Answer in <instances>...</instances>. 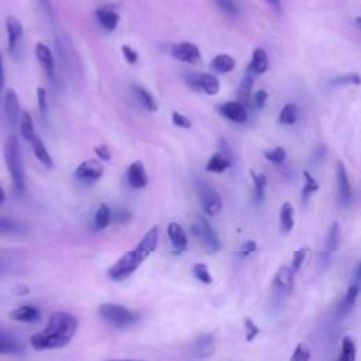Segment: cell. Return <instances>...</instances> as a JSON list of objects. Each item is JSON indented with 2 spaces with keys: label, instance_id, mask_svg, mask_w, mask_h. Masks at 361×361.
Segmentation results:
<instances>
[{
  "label": "cell",
  "instance_id": "6da1fadb",
  "mask_svg": "<svg viewBox=\"0 0 361 361\" xmlns=\"http://www.w3.org/2000/svg\"><path fill=\"white\" fill-rule=\"evenodd\" d=\"M78 330V320L68 312H54L42 331L30 337V345L35 350H54L66 345Z\"/></svg>",
  "mask_w": 361,
  "mask_h": 361
},
{
  "label": "cell",
  "instance_id": "7a4b0ae2",
  "mask_svg": "<svg viewBox=\"0 0 361 361\" xmlns=\"http://www.w3.org/2000/svg\"><path fill=\"white\" fill-rule=\"evenodd\" d=\"M3 155H4V162L8 169L14 189L23 193L25 190V172H24V162H23L17 135L10 134L6 138L4 147H3Z\"/></svg>",
  "mask_w": 361,
  "mask_h": 361
},
{
  "label": "cell",
  "instance_id": "3957f363",
  "mask_svg": "<svg viewBox=\"0 0 361 361\" xmlns=\"http://www.w3.org/2000/svg\"><path fill=\"white\" fill-rule=\"evenodd\" d=\"M97 313L100 319L111 324L117 329H127L133 324H135L140 319V313L130 310L124 306L116 305V303H103L99 306Z\"/></svg>",
  "mask_w": 361,
  "mask_h": 361
},
{
  "label": "cell",
  "instance_id": "277c9868",
  "mask_svg": "<svg viewBox=\"0 0 361 361\" xmlns=\"http://www.w3.org/2000/svg\"><path fill=\"white\" fill-rule=\"evenodd\" d=\"M145 255L140 252L137 248L124 252L109 269H107V276L111 281L120 282L127 279L131 274H134L138 267L145 261Z\"/></svg>",
  "mask_w": 361,
  "mask_h": 361
},
{
  "label": "cell",
  "instance_id": "5b68a950",
  "mask_svg": "<svg viewBox=\"0 0 361 361\" xmlns=\"http://www.w3.org/2000/svg\"><path fill=\"white\" fill-rule=\"evenodd\" d=\"M193 234L196 235L197 240H200V243L206 247V250L209 252H217L221 250V241L217 237L216 231L213 230V227L210 226V223L202 217V216H196L193 224L190 226Z\"/></svg>",
  "mask_w": 361,
  "mask_h": 361
},
{
  "label": "cell",
  "instance_id": "8992f818",
  "mask_svg": "<svg viewBox=\"0 0 361 361\" xmlns=\"http://www.w3.org/2000/svg\"><path fill=\"white\" fill-rule=\"evenodd\" d=\"M185 82L195 90L203 92L209 96H214L220 90V80L213 73H200V72H186Z\"/></svg>",
  "mask_w": 361,
  "mask_h": 361
},
{
  "label": "cell",
  "instance_id": "52a82bcc",
  "mask_svg": "<svg viewBox=\"0 0 361 361\" xmlns=\"http://www.w3.org/2000/svg\"><path fill=\"white\" fill-rule=\"evenodd\" d=\"M196 189L203 210L210 216L217 214L221 210V197L217 190L203 179H196Z\"/></svg>",
  "mask_w": 361,
  "mask_h": 361
},
{
  "label": "cell",
  "instance_id": "ba28073f",
  "mask_svg": "<svg viewBox=\"0 0 361 361\" xmlns=\"http://www.w3.org/2000/svg\"><path fill=\"white\" fill-rule=\"evenodd\" d=\"M336 185L338 202L343 207H350L353 203V189L350 185V179L345 171V166L341 161L336 164Z\"/></svg>",
  "mask_w": 361,
  "mask_h": 361
},
{
  "label": "cell",
  "instance_id": "9c48e42d",
  "mask_svg": "<svg viewBox=\"0 0 361 361\" xmlns=\"http://www.w3.org/2000/svg\"><path fill=\"white\" fill-rule=\"evenodd\" d=\"M104 168L97 159H86L75 169V178L80 182L93 183L103 176Z\"/></svg>",
  "mask_w": 361,
  "mask_h": 361
},
{
  "label": "cell",
  "instance_id": "30bf717a",
  "mask_svg": "<svg viewBox=\"0 0 361 361\" xmlns=\"http://www.w3.org/2000/svg\"><path fill=\"white\" fill-rule=\"evenodd\" d=\"M216 343L212 334H200L195 337L189 344V355L193 358H207L214 354Z\"/></svg>",
  "mask_w": 361,
  "mask_h": 361
},
{
  "label": "cell",
  "instance_id": "8fae6325",
  "mask_svg": "<svg viewBox=\"0 0 361 361\" xmlns=\"http://www.w3.org/2000/svg\"><path fill=\"white\" fill-rule=\"evenodd\" d=\"M6 32H7V49L8 54L16 56L20 45H21V39H23V24L18 18L8 16L6 18Z\"/></svg>",
  "mask_w": 361,
  "mask_h": 361
},
{
  "label": "cell",
  "instance_id": "7c38bea8",
  "mask_svg": "<svg viewBox=\"0 0 361 361\" xmlns=\"http://www.w3.org/2000/svg\"><path fill=\"white\" fill-rule=\"evenodd\" d=\"M169 52L176 61L186 62L190 65H195L200 61V51H199L197 45L193 42H188V41L176 42L171 47Z\"/></svg>",
  "mask_w": 361,
  "mask_h": 361
},
{
  "label": "cell",
  "instance_id": "4fadbf2b",
  "mask_svg": "<svg viewBox=\"0 0 361 361\" xmlns=\"http://www.w3.org/2000/svg\"><path fill=\"white\" fill-rule=\"evenodd\" d=\"M96 20L106 31H114L120 21L118 6L117 4H103L94 11Z\"/></svg>",
  "mask_w": 361,
  "mask_h": 361
},
{
  "label": "cell",
  "instance_id": "5bb4252c",
  "mask_svg": "<svg viewBox=\"0 0 361 361\" xmlns=\"http://www.w3.org/2000/svg\"><path fill=\"white\" fill-rule=\"evenodd\" d=\"M35 56L39 62V65L42 66V69L45 71V73L48 75L49 79L55 78V61H54V55L52 51L49 49L48 45H45L44 42H37L35 44Z\"/></svg>",
  "mask_w": 361,
  "mask_h": 361
},
{
  "label": "cell",
  "instance_id": "9a60e30c",
  "mask_svg": "<svg viewBox=\"0 0 361 361\" xmlns=\"http://www.w3.org/2000/svg\"><path fill=\"white\" fill-rule=\"evenodd\" d=\"M3 106H4V113L11 126H16L20 117V103H18V96L13 89H6L4 97H3Z\"/></svg>",
  "mask_w": 361,
  "mask_h": 361
},
{
  "label": "cell",
  "instance_id": "2e32d148",
  "mask_svg": "<svg viewBox=\"0 0 361 361\" xmlns=\"http://www.w3.org/2000/svg\"><path fill=\"white\" fill-rule=\"evenodd\" d=\"M219 111L234 123H245L248 118V113L244 104L240 102H227L219 107Z\"/></svg>",
  "mask_w": 361,
  "mask_h": 361
},
{
  "label": "cell",
  "instance_id": "e0dca14e",
  "mask_svg": "<svg viewBox=\"0 0 361 361\" xmlns=\"http://www.w3.org/2000/svg\"><path fill=\"white\" fill-rule=\"evenodd\" d=\"M127 182L133 189H142L148 183V176L141 161L133 162L127 169Z\"/></svg>",
  "mask_w": 361,
  "mask_h": 361
},
{
  "label": "cell",
  "instance_id": "ac0fdd59",
  "mask_svg": "<svg viewBox=\"0 0 361 361\" xmlns=\"http://www.w3.org/2000/svg\"><path fill=\"white\" fill-rule=\"evenodd\" d=\"M338 245H340V228H338L337 223H333L329 230V234H327L326 245L322 251V262L324 264V267L327 265L331 254L338 250Z\"/></svg>",
  "mask_w": 361,
  "mask_h": 361
},
{
  "label": "cell",
  "instance_id": "d6986e66",
  "mask_svg": "<svg viewBox=\"0 0 361 361\" xmlns=\"http://www.w3.org/2000/svg\"><path fill=\"white\" fill-rule=\"evenodd\" d=\"M293 272L290 269V267H281L275 275V279H274V285H275V289L279 292V293H289L293 288Z\"/></svg>",
  "mask_w": 361,
  "mask_h": 361
},
{
  "label": "cell",
  "instance_id": "ffe728a7",
  "mask_svg": "<svg viewBox=\"0 0 361 361\" xmlns=\"http://www.w3.org/2000/svg\"><path fill=\"white\" fill-rule=\"evenodd\" d=\"M10 317L13 320L23 322V323H35L41 319V313L32 305H21L10 313Z\"/></svg>",
  "mask_w": 361,
  "mask_h": 361
},
{
  "label": "cell",
  "instance_id": "44dd1931",
  "mask_svg": "<svg viewBox=\"0 0 361 361\" xmlns=\"http://www.w3.org/2000/svg\"><path fill=\"white\" fill-rule=\"evenodd\" d=\"M28 142H30V145H31V149H32L35 158H37L45 168L52 169V168H54V161H52V158H51V155H49V152H48L45 144H44V141L35 134Z\"/></svg>",
  "mask_w": 361,
  "mask_h": 361
},
{
  "label": "cell",
  "instance_id": "7402d4cb",
  "mask_svg": "<svg viewBox=\"0 0 361 361\" xmlns=\"http://www.w3.org/2000/svg\"><path fill=\"white\" fill-rule=\"evenodd\" d=\"M168 237L171 240V244L172 247L176 250V251H185L186 247H188V237H186V233L185 230L175 221L169 223L168 224Z\"/></svg>",
  "mask_w": 361,
  "mask_h": 361
},
{
  "label": "cell",
  "instance_id": "603a6c76",
  "mask_svg": "<svg viewBox=\"0 0 361 361\" xmlns=\"http://www.w3.org/2000/svg\"><path fill=\"white\" fill-rule=\"evenodd\" d=\"M268 56L264 48H255L252 52V58L251 62L247 68V73L250 75H261L264 72L268 71Z\"/></svg>",
  "mask_w": 361,
  "mask_h": 361
},
{
  "label": "cell",
  "instance_id": "cb8c5ba5",
  "mask_svg": "<svg viewBox=\"0 0 361 361\" xmlns=\"http://www.w3.org/2000/svg\"><path fill=\"white\" fill-rule=\"evenodd\" d=\"M157 243H158V226H152L141 238V241L138 243V245L135 247L140 252H142L147 258L149 257V254H152L157 248Z\"/></svg>",
  "mask_w": 361,
  "mask_h": 361
},
{
  "label": "cell",
  "instance_id": "d4e9b609",
  "mask_svg": "<svg viewBox=\"0 0 361 361\" xmlns=\"http://www.w3.org/2000/svg\"><path fill=\"white\" fill-rule=\"evenodd\" d=\"M131 92H133V94L135 96L137 102H138L147 111L154 113V111L158 110V106H157L155 99L152 97V94H151L147 89H144V87L140 86V85H131Z\"/></svg>",
  "mask_w": 361,
  "mask_h": 361
},
{
  "label": "cell",
  "instance_id": "484cf974",
  "mask_svg": "<svg viewBox=\"0 0 361 361\" xmlns=\"http://www.w3.org/2000/svg\"><path fill=\"white\" fill-rule=\"evenodd\" d=\"M234 66H235V61L228 54H219L210 62V68L219 73H228L234 69Z\"/></svg>",
  "mask_w": 361,
  "mask_h": 361
},
{
  "label": "cell",
  "instance_id": "4316f807",
  "mask_svg": "<svg viewBox=\"0 0 361 361\" xmlns=\"http://www.w3.org/2000/svg\"><path fill=\"white\" fill-rule=\"evenodd\" d=\"M230 166H231V162H230L220 151H217V152H214V154L210 155V158H209V161H207L204 169H206L207 172L221 173V172H224L226 169H228Z\"/></svg>",
  "mask_w": 361,
  "mask_h": 361
},
{
  "label": "cell",
  "instance_id": "83f0119b",
  "mask_svg": "<svg viewBox=\"0 0 361 361\" xmlns=\"http://www.w3.org/2000/svg\"><path fill=\"white\" fill-rule=\"evenodd\" d=\"M358 292H360L358 283H354L347 289V292H345V295H344V298L340 303V314L343 317H345L353 310V307L357 302V298H358Z\"/></svg>",
  "mask_w": 361,
  "mask_h": 361
},
{
  "label": "cell",
  "instance_id": "f1b7e54d",
  "mask_svg": "<svg viewBox=\"0 0 361 361\" xmlns=\"http://www.w3.org/2000/svg\"><path fill=\"white\" fill-rule=\"evenodd\" d=\"M295 220H293V207L289 202H285L281 207V213H279V226H281V231L283 234H288L292 228H293Z\"/></svg>",
  "mask_w": 361,
  "mask_h": 361
},
{
  "label": "cell",
  "instance_id": "f546056e",
  "mask_svg": "<svg viewBox=\"0 0 361 361\" xmlns=\"http://www.w3.org/2000/svg\"><path fill=\"white\" fill-rule=\"evenodd\" d=\"M0 350H1V353L16 354V353L23 351V345L14 336L0 331Z\"/></svg>",
  "mask_w": 361,
  "mask_h": 361
},
{
  "label": "cell",
  "instance_id": "4dcf8cb0",
  "mask_svg": "<svg viewBox=\"0 0 361 361\" xmlns=\"http://www.w3.org/2000/svg\"><path fill=\"white\" fill-rule=\"evenodd\" d=\"M18 123H20V133H21L23 138L25 141H30L35 135L34 121H32L31 114L28 111H21L20 117H18Z\"/></svg>",
  "mask_w": 361,
  "mask_h": 361
},
{
  "label": "cell",
  "instance_id": "1f68e13d",
  "mask_svg": "<svg viewBox=\"0 0 361 361\" xmlns=\"http://www.w3.org/2000/svg\"><path fill=\"white\" fill-rule=\"evenodd\" d=\"M298 116H299V110H298V106L295 103H286L281 113H279V123L281 124H285V126H292L296 123L298 120Z\"/></svg>",
  "mask_w": 361,
  "mask_h": 361
},
{
  "label": "cell",
  "instance_id": "d6a6232c",
  "mask_svg": "<svg viewBox=\"0 0 361 361\" xmlns=\"http://www.w3.org/2000/svg\"><path fill=\"white\" fill-rule=\"evenodd\" d=\"M251 178H252V182H254L255 202L262 203L264 195H265V186H267V175L262 173V172L255 173L254 171H251Z\"/></svg>",
  "mask_w": 361,
  "mask_h": 361
},
{
  "label": "cell",
  "instance_id": "836d02e7",
  "mask_svg": "<svg viewBox=\"0 0 361 361\" xmlns=\"http://www.w3.org/2000/svg\"><path fill=\"white\" fill-rule=\"evenodd\" d=\"M111 221V212L106 203H102L94 213V227L97 230H104Z\"/></svg>",
  "mask_w": 361,
  "mask_h": 361
},
{
  "label": "cell",
  "instance_id": "e575fe53",
  "mask_svg": "<svg viewBox=\"0 0 361 361\" xmlns=\"http://www.w3.org/2000/svg\"><path fill=\"white\" fill-rule=\"evenodd\" d=\"M252 86H254V78H252V75L247 73L244 76V79L241 80L240 87H238V102L241 104H248L250 103Z\"/></svg>",
  "mask_w": 361,
  "mask_h": 361
},
{
  "label": "cell",
  "instance_id": "d590c367",
  "mask_svg": "<svg viewBox=\"0 0 361 361\" xmlns=\"http://www.w3.org/2000/svg\"><path fill=\"white\" fill-rule=\"evenodd\" d=\"M303 178H305V185L302 188V202L306 203L309 200V197L319 190L320 185L319 182L312 176V173L309 171H303Z\"/></svg>",
  "mask_w": 361,
  "mask_h": 361
},
{
  "label": "cell",
  "instance_id": "8d00e7d4",
  "mask_svg": "<svg viewBox=\"0 0 361 361\" xmlns=\"http://www.w3.org/2000/svg\"><path fill=\"white\" fill-rule=\"evenodd\" d=\"M340 361H354L355 360V344L351 337L345 336L341 341V353L338 355Z\"/></svg>",
  "mask_w": 361,
  "mask_h": 361
},
{
  "label": "cell",
  "instance_id": "74e56055",
  "mask_svg": "<svg viewBox=\"0 0 361 361\" xmlns=\"http://www.w3.org/2000/svg\"><path fill=\"white\" fill-rule=\"evenodd\" d=\"M345 85H360V75L358 73H344L341 76H336L329 82V86H345Z\"/></svg>",
  "mask_w": 361,
  "mask_h": 361
},
{
  "label": "cell",
  "instance_id": "f35d334b",
  "mask_svg": "<svg viewBox=\"0 0 361 361\" xmlns=\"http://www.w3.org/2000/svg\"><path fill=\"white\" fill-rule=\"evenodd\" d=\"M192 272H193L195 278H196L199 282H202V283L209 285V283L213 282V278H212V275H210V272H209V268H207V265L203 264V262L195 264V265L192 267Z\"/></svg>",
  "mask_w": 361,
  "mask_h": 361
},
{
  "label": "cell",
  "instance_id": "ab89813d",
  "mask_svg": "<svg viewBox=\"0 0 361 361\" xmlns=\"http://www.w3.org/2000/svg\"><path fill=\"white\" fill-rule=\"evenodd\" d=\"M264 157H265L268 161H271V162H274V164H276V165H281V164H283L285 159H286V151H285L283 147H275V148H272V149L264 151Z\"/></svg>",
  "mask_w": 361,
  "mask_h": 361
},
{
  "label": "cell",
  "instance_id": "60d3db41",
  "mask_svg": "<svg viewBox=\"0 0 361 361\" xmlns=\"http://www.w3.org/2000/svg\"><path fill=\"white\" fill-rule=\"evenodd\" d=\"M21 230L23 226L16 220H11L8 217H0V234H14L20 233Z\"/></svg>",
  "mask_w": 361,
  "mask_h": 361
},
{
  "label": "cell",
  "instance_id": "b9f144b4",
  "mask_svg": "<svg viewBox=\"0 0 361 361\" xmlns=\"http://www.w3.org/2000/svg\"><path fill=\"white\" fill-rule=\"evenodd\" d=\"M307 252H309V248H307V247L299 248V250H296V251L293 252V255H292V265H290V269H292L293 274L299 272V269L302 268V265H303V262H305V259H306Z\"/></svg>",
  "mask_w": 361,
  "mask_h": 361
},
{
  "label": "cell",
  "instance_id": "7bdbcfd3",
  "mask_svg": "<svg viewBox=\"0 0 361 361\" xmlns=\"http://www.w3.org/2000/svg\"><path fill=\"white\" fill-rule=\"evenodd\" d=\"M217 7L227 16L230 17H237L240 14V10H238V6L234 0H214Z\"/></svg>",
  "mask_w": 361,
  "mask_h": 361
},
{
  "label": "cell",
  "instance_id": "ee69618b",
  "mask_svg": "<svg viewBox=\"0 0 361 361\" xmlns=\"http://www.w3.org/2000/svg\"><path fill=\"white\" fill-rule=\"evenodd\" d=\"M244 330H245V340L252 341L259 334V327L252 322V319H244Z\"/></svg>",
  "mask_w": 361,
  "mask_h": 361
},
{
  "label": "cell",
  "instance_id": "f6af8a7d",
  "mask_svg": "<svg viewBox=\"0 0 361 361\" xmlns=\"http://www.w3.org/2000/svg\"><path fill=\"white\" fill-rule=\"evenodd\" d=\"M37 100H38V109L42 117H47L48 113V102H47V90L39 86L37 87Z\"/></svg>",
  "mask_w": 361,
  "mask_h": 361
},
{
  "label": "cell",
  "instance_id": "bcb514c9",
  "mask_svg": "<svg viewBox=\"0 0 361 361\" xmlns=\"http://www.w3.org/2000/svg\"><path fill=\"white\" fill-rule=\"evenodd\" d=\"M309 358H310V351H309V348L303 343H299L296 345L293 354L290 355L292 361H307Z\"/></svg>",
  "mask_w": 361,
  "mask_h": 361
},
{
  "label": "cell",
  "instance_id": "7dc6e473",
  "mask_svg": "<svg viewBox=\"0 0 361 361\" xmlns=\"http://www.w3.org/2000/svg\"><path fill=\"white\" fill-rule=\"evenodd\" d=\"M121 52H123L124 59H126L130 65L137 63V61H138V54H137V51L133 49L130 45H123V47H121Z\"/></svg>",
  "mask_w": 361,
  "mask_h": 361
},
{
  "label": "cell",
  "instance_id": "c3c4849f",
  "mask_svg": "<svg viewBox=\"0 0 361 361\" xmlns=\"http://www.w3.org/2000/svg\"><path fill=\"white\" fill-rule=\"evenodd\" d=\"M172 123H173L176 127H180V128H190V126H192L190 120H189L186 116L178 113V111H173V113H172Z\"/></svg>",
  "mask_w": 361,
  "mask_h": 361
},
{
  "label": "cell",
  "instance_id": "681fc988",
  "mask_svg": "<svg viewBox=\"0 0 361 361\" xmlns=\"http://www.w3.org/2000/svg\"><path fill=\"white\" fill-rule=\"evenodd\" d=\"M255 250H257V244H255V241L248 240V241H245V243L240 247V250H238L237 252H238V255H240V257L247 258V257H250Z\"/></svg>",
  "mask_w": 361,
  "mask_h": 361
},
{
  "label": "cell",
  "instance_id": "f907efd6",
  "mask_svg": "<svg viewBox=\"0 0 361 361\" xmlns=\"http://www.w3.org/2000/svg\"><path fill=\"white\" fill-rule=\"evenodd\" d=\"M219 151H220V152L231 162V165H233V162H234V154H233V151H231L228 142H227L224 138H219Z\"/></svg>",
  "mask_w": 361,
  "mask_h": 361
},
{
  "label": "cell",
  "instance_id": "816d5d0a",
  "mask_svg": "<svg viewBox=\"0 0 361 361\" xmlns=\"http://www.w3.org/2000/svg\"><path fill=\"white\" fill-rule=\"evenodd\" d=\"M267 99H268V93H267V90H264V89L257 90V92H255V94H254V104H255V107H257V109H259V110H261V109H264Z\"/></svg>",
  "mask_w": 361,
  "mask_h": 361
},
{
  "label": "cell",
  "instance_id": "f5cc1de1",
  "mask_svg": "<svg viewBox=\"0 0 361 361\" xmlns=\"http://www.w3.org/2000/svg\"><path fill=\"white\" fill-rule=\"evenodd\" d=\"M94 154L97 155V158H100L102 161H110L111 159V152L109 149V147L106 145H99L94 148Z\"/></svg>",
  "mask_w": 361,
  "mask_h": 361
},
{
  "label": "cell",
  "instance_id": "db71d44e",
  "mask_svg": "<svg viewBox=\"0 0 361 361\" xmlns=\"http://www.w3.org/2000/svg\"><path fill=\"white\" fill-rule=\"evenodd\" d=\"M35 1L41 6V8H42L49 17H54V8H52V4H51L49 0H35Z\"/></svg>",
  "mask_w": 361,
  "mask_h": 361
},
{
  "label": "cell",
  "instance_id": "11a10c76",
  "mask_svg": "<svg viewBox=\"0 0 361 361\" xmlns=\"http://www.w3.org/2000/svg\"><path fill=\"white\" fill-rule=\"evenodd\" d=\"M14 295H27L30 292V288L25 286V285H17L14 289H13Z\"/></svg>",
  "mask_w": 361,
  "mask_h": 361
},
{
  "label": "cell",
  "instance_id": "9f6ffc18",
  "mask_svg": "<svg viewBox=\"0 0 361 361\" xmlns=\"http://www.w3.org/2000/svg\"><path fill=\"white\" fill-rule=\"evenodd\" d=\"M4 87V68H3V56L0 52V92Z\"/></svg>",
  "mask_w": 361,
  "mask_h": 361
},
{
  "label": "cell",
  "instance_id": "6f0895ef",
  "mask_svg": "<svg viewBox=\"0 0 361 361\" xmlns=\"http://www.w3.org/2000/svg\"><path fill=\"white\" fill-rule=\"evenodd\" d=\"M265 3H267L268 6H271L274 10L281 11V0H265Z\"/></svg>",
  "mask_w": 361,
  "mask_h": 361
},
{
  "label": "cell",
  "instance_id": "680465c9",
  "mask_svg": "<svg viewBox=\"0 0 361 361\" xmlns=\"http://www.w3.org/2000/svg\"><path fill=\"white\" fill-rule=\"evenodd\" d=\"M4 199H6L4 189H3V186H1V183H0V203H3V202H4Z\"/></svg>",
  "mask_w": 361,
  "mask_h": 361
},
{
  "label": "cell",
  "instance_id": "91938a15",
  "mask_svg": "<svg viewBox=\"0 0 361 361\" xmlns=\"http://www.w3.org/2000/svg\"><path fill=\"white\" fill-rule=\"evenodd\" d=\"M6 269H7V265H6V262L0 259V275H1V274H3Z\"/></svg>",
  "mask_w": 361,
  "mask_h": 361
},
{
  "label": "cell",
  "instance_id": "94428289",
  "mask_svg": "<svg viewBox=\"0 0 361 361\" xmlns=\"http://www.w3.org/2000/svg\"><path fill=\"white\" fill-rule=\"evenodd\" d=\"M0 354H1V350H0Z\"/></svg>",
  "mask_w": 361,
  "mask_h": 361
}]
</instances>
